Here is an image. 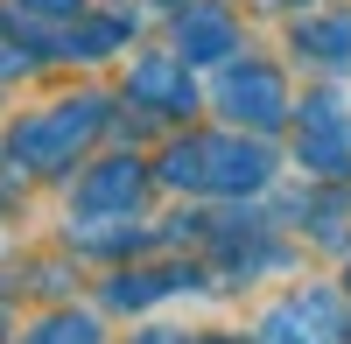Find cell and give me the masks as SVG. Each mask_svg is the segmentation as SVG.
I'll use <instances>...</instances> for the list:
<instances>
[{
  "instance_id": "3957f363",
  "label": "cell",
  "mask_w": 351,
  "mask_h": 344,
  "mask_svg": "<svg viewBox=\"0 0 351 344\" xmlns=\"http://www.w3.org/2000/svg\"><path fill=\"white\" fill-rule=\"evenodd\" d=\"M218 106L232 120H253V127H274L281 120V77L260 71V64H232L225 84H218Z\"/></svg>"
},
{
  "instance_id": "30bf717a",
  "label": "cell",
  "mask_w": 351,
  "mask_h": 344,
  "mask_svg": "<svg viewBox=\"0 0 351 344\" xmlns=\"http://www.w3.org/2000/svg\"><path fill=\"white\" fill-rule=\"evenodd\" d=\"M302 42L324 49V64H351V21H324V28H309Z\"/></svg>"
},
{
  "instance_id": "277c9868",
  "label": "cell",
  "mask_w": 351,
  "mask_h": 344,
  "mask_svg": "<svg viewBox=\"0 0 351 344\" xmlns=\"http://www.w3.org/2000/svg\"><path fill=\"white\" fill-rule=\"evenodd\" d=\"M176 36H183V64H225L232 42H239V28H232V14L218 0H204V8H190L176 21Z\"/></svg>"
},
{
  "instance_id": "8992f818",
  "label": "cell",
  "mask_w": 351,
  "mask_h": 344,
  "mask_svg": "<svg viewBox=\"0 0 351 344\" xmlns=\"http://www.w3.org/2000/svg\"><path fill=\"white\" fill-rule=\"evenodd\" d=\"M141 183H148V176H141V162H106L99 176L84 183V204H92V211H127L134 197H141Z\"/></svg>"
},
{
  "instance_id": "8fae6325",
  "label": "cell",
  "mask_w": 351,
  "mask_h": 344,
  "mask_svg": "<svg viewBox=\"0 0 351 344\" xmlns=\"http://www.w3.org/2000/svg\"><path fill=\"white\" fill-rule=\"evenodd\" d=\"M21 8H28V14H36V8H43V14H77V0H21Z\"/></svg>"
},
{
  "instance_id": "52a82bcc",
  "label": "cell",
  "mask_w": 351,
  "mask_h": 344,
  "mask_svg": "<svg viewBox=\"0 0 351 344\" xmlns=\"http://www.w3.org/2000/svg\"><path fill=\"white\" fill-rule=\"evenodd\" d=\"M169 288H183L176 274H112L106 281V309H141V302H162Z\"/></svg>"
},
{
  "instance_id": "6da1fadb",
  "label": "cell",
  "mask_w": 351,
  "mask_h": 344,
  "mask_svg": "<svg viewBox=\"0 0 351 344\" xmlns=\"http://www.w3.org/2000/svg\"><path fill=\"white\" fill-rule=\"evenodd\" d=\"M106 127V106L99 99H64L49 112H28V120L8 134V169H21V176H64V169L77 162V148Z\"/></svg>"
},
{
  "instance_id": "5b68a950",
  "label": "cell",
  "mask_w": 351,
  "mask_h": 344,
  "mask_svg": "<svg viewBox=\"0 0 351 344\" xmlns=\"http://www.w3.org/2000/svg\"><path fill=\"white\" fill-rule=\"evenodd\" d=\"M134 92L162 99L169 112H190V84H183V71H176V56H141L134 64Z\"/></svg>"
},
{
  "instance_id": "7a4b0ae2",
  "label": "cell",
  "mask_w": 351,
  "mask_h": 344,
  "mask_svg": "<svg viewBox=\"0 0 351 344\" xmlns=\"http://www.w3.org/2000/svg\"><path fill=\"white\" fill-rule=\"evenodd\" d=\"M274 176L267 148H253V140H204V190H225V197H246Z\"/></svg>"
},
{
  "instance_id": "9c48e42d",
  "label": "cell",
  "mask_w": 351,
  "mask_h": 344,
  "mask_svg": "<svg viewBox=\"0 0 351 344\" xmlns=\"http://www.w3.org/2000/svg\"><path fill=\"white\" fill-rule=\"evenodd\" d=\"M120 36H127V21H77V36H71V56H77V64H99V56L106 49H120Z\"/></svg>"
},
{
  "instance_id": "7c38bea8",
  "label": "cell",
  "mask_w": 351,
  "mask_h": 344,
  "mask_svg": "<svg viewBox=\"0 0 351 344\" xmlns=\"http://www.w3.org/2000/svg\"><path fill=\"white\" fill-rule=\"evenodd\" d=\"M134 344H183V337H176V330H141Z\"/></svg>"
},
{
  "instance_id": "ba28073f",
  "label": "cell",
  "mask_w": 351,
  "mask_h": 344,
  "mask_svg": "<svg viewBox=\"0 0 351 344\" xmlns=\"http://www.w3.org/2000/svg\"><path fill=\"white\" fill-rule=\"evenodd\" d=\"M28 344H106V337H99V323L84 317V309H56V317L28 337Z\"/></svg>"
}]
</instances>
